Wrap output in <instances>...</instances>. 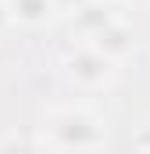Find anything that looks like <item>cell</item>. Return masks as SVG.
Returning a JSON list of instances; mask_svg holds the SVG:
<instances>
[{
    "instance_id": "cell-1",
    "label": "cell",
    "mask_w": 150,
    "mask_h": 154,
    "mask_svg": "<svg viewBox=\"0 0 150 154\" xmlns=\"http://www.w3.org/2000/svg\"><path fill=\"white\" fill-rule=\"evenodd\" d=\"M46 154H100L111 140L107 118L89 104H54L36 129Z\"/></svg>"
},
{
    "instance_id": "cell-2",
    "label": "cell",
    "mask_w": 150,
    "mask_h": 154,
    "mask_svg": "<svg viewBox=\"0 0 150 154\" xmlns=\"http://www.w3.org/2000/svg\"><path fill=\"white\" fill-rule=\"evenodd\" d=\"M61 75L68 79V86L82 90V93H100L118 79V65L111 57H104L100 50H93L89 43H79V47H72L64 54Z\"/></svg>"
},
{
    "instance_id": "cell-3",
    "label": "cell",
    "mask_w": 150,
    "mask_h": 154,
    "mask_svg": "<svg viewBox=\"0 0 150 154\" xmlns=\"http://www.w3.org/2000/svg\"><path fill=\"white\" fill-rule=\"evenodd\" d=\"M82 43H89L93 50H100L104 57H111L118 68H122V65L129 61V54L136 50L132 32H129V25H125V18H122V14H111L104 25H97V29L82 39Z\"/></svg>"
},
{
    "instance_id": "cell-4",
    "label": "cell",
    "mask_w": 150,
    "mask_h": 154,
    "mask_svg": "<svg viewBox=\"0 0 150 154\" xmlns=\"http://www.w3.org/2000/svg\"><path fill=\"white\" fill-rule=\"evenodd\" d=\"M7 11H11V22L18 25H43L57 14L54 0H7Z\"/></svg>"
},
{
    "instance_id": "cell-5",
    "label": "cell",
    "mask_w": 150,
    "mask_h": 154,
    "mask_svg": "<svg viewBox=\"0 0 150 154\" xmlns=\"http://www.w3.org/2000/svg\"><path fill=\"white\" fill-rule=\"evenodd\" d=\"M0 154H46L43 151V143H39V136L32 133H7V136H0Z\"/></svg>"
},
{
    "instance_id": "cell-6",
    "label": "cell",
    "mask_w": 150,
    "mask_h": 154,
    "mask_svg": "<svg viewBox=\"0 0 150 154\" xmlns=\"http://www.w3.org/2000/svg\"><path fill=\"white\" fill-rule=\"evenodd\" d=\"M93 0H54V7H57V14H79L82 7H89Z\"/></svg>"
},
{
    "instance_id": "cell-7",
    "label": "cell",
    "mask_w": 150,
    "mask_h": 154,
    "mask_svg": "<svg viewBox=\"0 0 150 154\" xmlns=\"http://www.w3.org/2000/svg\"><path fill=\"white\" fill-rule=\"evenodd\" d=\"M114 7H129V11H147L150 0H111Z\"/></svg>"
},
{
    "instance_id": "cell-8",
    "label": "cell",
    "mask_w": 150,
    "mask_h": 154,
    "mask_svg": "<svg viewBox=\"0 0 150 154\" xmlns=\"http://www.w3.org/2000/svg\"><path fill=\"white\" fill-rule=\"evenodd\" d=\"M14 22H11V11H7V0H0V32H7Z\"/></svg>"
}]
</instances>
